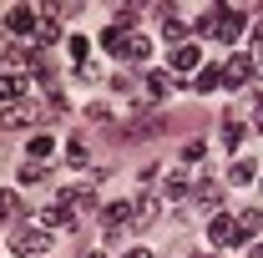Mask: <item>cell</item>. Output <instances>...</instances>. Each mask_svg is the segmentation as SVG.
<instances>
[{
    "label": "cell",
    "instance_id": "13",
    "mask_svg": "<svg viewBox=\"0 0 263 258\" xmlns=\"http://www.w3.org/2000/svg\"><path fill=\"white\" fill-rule=\"evenodd\" d=\"M193 86H197V91H218V86H223V66H202Z\"/></svg>",
    "mask_w": 263,
    "mask_h": 258
},
{
    "label": "cell",
    "instance_id": "7",
    "mask_svg": "<svg viewBox=\"0 0 263 258\" xmlns=\"http://www.w3.org/2000/svg\"><path fill=\"white\" fill-rule=\"evenodd\" d=\"M5 26H10V35H31L35 31V10L31 5H15V10L5 15Z\"/></svg>",
    "mask_w": 263,
    "mask_h": 258
},
{
    "label": "cell",
    "instance_id": "19",
    "mask_svg": "<svg viewBox=\"0 0 263 258\" xmlns=\"http://www.w3.org/2000/svg\"><path fill=\"white\" fill-rule=\"evenodd\" d=\"M86 51H91V41L86 35H71V61H86Z\"/></svg>",
    "mask_w": 263,
    "mask_h": 258
},
{
    "label": "cell",
    "instance_id": "20",
    "mask_svg": "<svg viewBox=\"0 0 263 258\" xmlns=\"http://www.w3.org/2000/svg\"><path fill=\"white\" fill-rule=\"evenodd\" d=\"M228 177H233V182H253V162H233Z\"/></svg>",
    "mask_w": 263,
    "mask_h": 258
},
{
    "label": "cell",
    "instance_id": "24",
    "mask_svg": "<svg viewBox=\"0 0 263 258\" xmlns=\"http://www.w3.org/2000/svg\"><path fill=\"white\" fill-rule=\"evenodd\" d=\"M167 197H187V182L182 177H167Z\"/></svg>",
    "mask_w": 263,
    "mask_h": 258
},
{
    "label": "cell",
    "instance_id": "1",
    "mask_svg": "<svg viewBox=\"0 0 263 258\" xmlns=\"http://www.w3.org/2000/svg\"><path fill=\"white\" fill-rule=\"evenodd\" d=\"M202 31L218 35V41H238V35H243V15L218 5V10H208V15H202Z\"/></svg>",
    "mask_w": 263,
    "mask_h": 258
},
{
    "label": "cell",
    "instance_id": "15",
    "mask_svg": "<svg viewBox=\"0 0 263 258\" xmlns=\"http://www.w3.org/2000/svg\"><path fill=\"white\" fill-rule=\"evenodd\" d=\"M197 202H202V208H218V202H223V193H218V182H197Z\"/></svg>",
    "mask_w": 263,
    "mask_h": 258
},
{
    "label": "cell",
    "instance_id": "8",
    "mask_svg": "<svg viewBox=\"0 0 263 258\" xmlns=\"http://www.w3.org/2000/svg\"><path fill=\"white\" fill-rule=\"evenodd\" d=\"M41 223H46V228H71V223H76V213H71V202H61V197H56V202L41 213Z\"/></svg>",
    "mask_w": 263,
    "mask_h": 258
},
{
    "label": "cell",
    "instance_id": "28",
    "mask_svg": "<svg viewBox=\"0 0 263 258\" xmlns=\"http://www.w3.org/2000/svg\"><path fill=\"white\" fill-rule=\"evenodd\" d=\"M258 56H263V51H258Z\"/></svg>",
    "mask_w": 263,
    "mask_h": 258
},
{
    "label": "cell",
    "instance_id": "3",
    "mask_svg": "<svg viewBox=\"0 0 263 258\" xmlns=\"http://www.w3.org/2000/svg\"><path fill=\"white\" fill-rule=\"evenodd\" d=\"M101 218L111 233H122V228H137V202H106L101 208Z\"/></svg>",
    "mask_w": 263,
    "mask_h": 258
},
{
    "label": "cell",
    "instance_id": "27",
    "mask_svg": "<svg viewBox=\"0 0 263 258\" xmlns=\"http://www.w3.org/2000/svg\"><path fill=\"white\" fill-rule=\"evenodd\" d=\"M86 258H101V253H86Z\"/></svg>",
    "mask_w": 263,
    "mask_h": 258
},
{
    "label": "cell",
    "instance_id": "25",
    "mask_svg": "<svg viewBox=\"0 0 263 258\" xmlns=\"http://www.w3.org/2000/svg\"><path fill=\"white\" fill-rule=\"evenodd\" d=\"M122 258H147V248H132V253H122Z\"/></svg>",
    "mask_w": 263,
    "mask_h": 258
},
{
    "label": "cell",
    "instance_id": "5",
    "mask_svg": "<svg viewBox=\"0 0 263 258\" xmlns=\"http://www.w3.org/2000/svg\"><path fill=\"white\" fill-rule=\"evenodd\" d=\"M208 238L223 248V243H238V218H228V213H218L213 223H208Z\"/></svg>",
    "mask_w": 263,
    "mask_h": 258
},
{
    "label": "cell",
    "instance_id": "22",
    "mask_svg": "<svg viewBox=\"0 0 263 258\" xmlns=\"http://www.w3.org/2000/svg\"><path fill=\"white\" fill-rule=\"evenodd\" d=\"M66 157H71V167H86V147H81V142H71V147H66Z\"/></svg>",
    "mask_w": 263,
    "mask_h": 258
},
{
    "label": "cell",
    "instance_id": "11",
    "mask_svg": "<svg viewBox=\"0 0 263 258\" xmlns=\"http://www.w3.org/2000/svg\"><path fill=\"white\" fill-rule=\"evenodd\" d=\"M167 91H172V76H167V71H147V97L162 101Z\"/></svg>",
    "mask_w": 263,
    "mask_h": 258
},
{
    "label": "cell",
    "instance_id": "9",
    "mask_svg": "<svg viewBox=\"0 0 263 258\" xmlns=\"http://www.w3.org/2000/svg\"><path fill=\"white\" fill-rule=\"evenodd\" d=\"M21 97H26V81H21L15 71H0V101H10V106H15Z\"/></svg>",
    "mask_w": 263,
    "mask_h": 258
},
{
    "label": "cell",
    "instance_id": "10",
    "mask_svg": "<svg viewBox=\"0 0 263 258\" xmlns=\"http://www.w3.org/2000/svg\"><path fill=\"white\" fill-rule=\"evenodd\" d=\"M31 122H35V117H31V112H26V106H21V101L0 112V127H10V132H15V127H31Z\"/></svg>",
    "mask_w": 263,
    "mask_h": 258
},
{
    "label": "cell",
    "instance_id": "12",
    "mask_svg": "<svg viewBox=\"0 0 263 258\" xmlns=\"http://www.w3.org/2000/svg\"><path fill=\"white\" fill-rule=\"evenodd\" d=\"M197 66V46L187 41V46H172V71H193Z\"/></svg>",
    "mask_w": 263,
    "mask_h": 258
},
{
    "label": "cell",
    "instance_id": "21",
    "mask_svg": "<svg viewBox=\"0 0 263 258\" xmlns=\"http://www.w3.org/2000/svg\"><path fill=\"white\" fill-rule=\"evenodd\" d=\"M223 142L238 147V142H243V122H228V127H223Z\"/></svg>",
    "mask_w": 263,
    "mask_h": 258
},
{
    "label": "cell",
    "instance_id": "6",
    "mask_svg": "<svg viewBox=\"0 0 263 258\" xmlns=\"http://www.w3.org/2000/svg\"><path fill=\"white\" fill-rule=\"evenodd\" d=\"M248 76H253V61H248V56H233V61L223 66V86H248Z\"/></svg>",
    "mask_w": 263,
    "mask_h": 258
},
{
    "label": "cell",
    "instance_id": "23",
    "mask_svg": "<svg viewBox=\"0 0 263 258\" xmlns=\"http://www.w3.org/2000/svg\"><path fill=\"white\" fill-rule=\"evenodd\" d=\"M41 177H46V167H41V162H31V167L21 172V182H41Z\"/></svg>",
    "mask_w": 263,
    "mask_h": 258
},
{
    "label": "cell",
    "instance_id": "17",
    "mask_svg": "<svg viewBox=\"0 0 263 258\" xmlns=\"http://www.w3.org/2000/svg\"><path fill=\"white\" fill-rule=\"evenodd\" d=\"M51 152H56V137H31V162L51 157Z\"/></svg>",
    "mask_w": 263,
    "mask_h": 258
},
{
    "label": "cell",
    "instance_id": "26",
    "mask_svg": "<svg viewBox=\"0 0 263 258\" xmlns=\"http://www.w3.org/2000/svg\"><path fill=\"white\" fill-rule=\"evenodd\" d=\"M248 258H263V248H248Z\"/></svg>",
    "mask_w": 263,
    "mask_h": 258
},
{
    "label": "cell",
    "instance_id": "18",
    "mask_svg": "<svg viewBox=\"0 0 263 258\" xmlns=\"http://www.w3.org/2000/svg\"><path fill=\"white\" fill-rule=\"evenodd\" d=\"M167 41H172V46H177V41H182V46H187V26H182V21H177V15H167Z\"/></svg>",
    "mask_w": 263,
    "mask_h": 258
},
{
    "label": "cell",
    "instance_id": "16",
    "mask_svg": "<svg viewBox=\"0 0 263 258\" xmlns=\"http://www.w3.org/2000/svg\"><path fill=\"white\" fill-rule=\"evenodd\" d=\"M0 218H21V197H15V188L0 193Z\"/></svg>",
    "mask_w": 263,
    "mask_h": 258
},
{
    "label": "cell",
    "instance_id": "2",
    "mask_svg": "<svg viewBox=\"0 0 263 258\" xmlns=\"http://www.w3.org/2000/svg\"><path fill=\"white\" fill-rule=\"evenodd\" d=\"M46 248H51V233L46 228H26V233L10 238V253H21V258H35V253H46Z\"/></svg>",
    "mask_w": 263,
    "mask_h": 258
},
{
    "label": "cell",
    "instance_id": "14",
    "mask_svg": "<svg viewBox=\"0 0 263 258\" xmlns=\"http://www.w3.org/2000/svg\"><path fill=\"white\" fill-rule=\"evenodd\" d=\"M253 233H258V208L238 213V243H243V238H253Z\"/></svg>",
    "mask_w": 263,
    "mask_h": 258
},
{
    "label": "cell",
    "instance_id": "4",
    "mask_svg": "<svg viewBox=\"0 0 263 258\" xmlns=\"http://www.w3.org/2000/svg\"><path fill=\"white\" fill-rule=\"evenodd\" d=\"M101 46H106L111 56H137V31H117V26H111V31L101 35Z\"/></svg>",
    "mask_w": 263,
    "mask_h": 258
}]
</instances>
